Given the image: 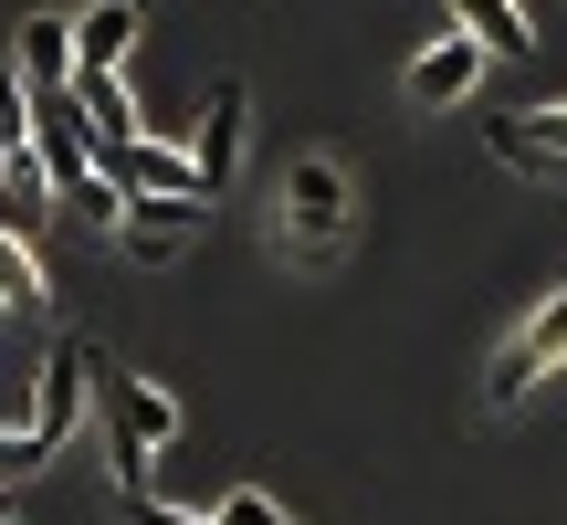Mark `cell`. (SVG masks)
I'll return each mask as SVG.
<instances>
[{
    "label": "cell",
    "mask_w": 567,
    "mask_h": 525,
    "mask_svg": "<svg viewBox=\"0 0 567 525\" xmlns=\"http://www.w3.org/2000/svg\"><path fill=\"white\" fill-rule=\"evenodd\" d=\"M53 179H42V158L32 147H0V231L11 243H42V222H53Z\"/></svg>",
    "instance_id": "4fadbf2b"
},
{
    "label": "cell",
    "mask_w": 567,
    "mask_h": 525,
    "mask_svg": "<svg viewBox=\"0 0 567 525\" xmlns=\"http://www.w3.org/2000/svg\"><path fill=\"white\" fill-rule=\"evenodd\" d=\"M0 147H32V95H21L11 63H0Z\"/></svg>",
    "instance_id": "e0dca14e"
},
{
    "label": "cell",
    "mask_w": 567,
    "mask_h": 525,
    "mask_svg": "<svg viewBox=\"0 0 567 525\" xmlns=\"http://www.w3.org/2000/svg\"><path fill=\"white\" fill-rule=\"evenodd\" d=\"M11 74H21V95H63V84H74V21L32 11L11 32Z\"/></svg>",
    "instance_id": "8fae6325"
},
{
    "label": "cell",
    "mask_w": 567,
    "mask_h": 525,
    "mask_svg": "<svg viewBox=\"0 0 567 525\" xmlns=\"http://www.w3.org/2000/svg\"><path fill=\"white\" fill-rule=\"evenodd\" d=\"M63 105H74V137H84V158H116V147H137L147 137V116H137V95H126V74H74L63 84Z\"/></svg>",
    "instance_id": "52a82bcc"
},
{
    "label": "cell",
    "mask_w": 567,
    "mask_h": 525,
    "mask_svg": "<svg viewBox=\"0 0 567 525\" xmlns=\"http://www.w3.org/2000/svg\"><path fill=\"white\" fill-rule=\"evenodd\" d=\"M243 137H252V84H243V74H221V84L200 95V116L179 126V147H189V168H200L210 200H221L231 168H243Z\"/></svg>",
    "instance_id": "277c9868"
},
{
    "label": "cell",
    "mask_w": 567,
    "mask_h": 525,
    "mask_svg": "<svg viewBox=\"0 0 567 525\" xmlns=\"http://www.w3.org/2000/svg\"><path fill=\"white\" fill-rule=\"evenodd\" d=\"M484 147L505 168H536V179H547V168H567V105H494Z\"/></svg>",
    "instance_id": "30bf717a"
},
{
    "label": "cell",
    "mask_w": 567,
    "mask_h": 525,
    "mask_svg": "<svg viewBox=\"0 0 567 525\" xmlns=\"http://www.w3.org/2000/svg\"><path fill=\"white\" fill-rule=\"evenodd\" d=\"M284 505H274V494H252V484H231L221 494V505H210V525H274Z\"/></svg>",
    "instance_id": "ac0fdd59"
},
{
    "label": "cell",
    "mask_w": 567,
    "mask_h": 525,
    "mask_svg": "<svg viewBox=\"0 0 567 525\" xmlns=\"http://www.w3.org/2000/svg\"><path fill=\"white\" fill-rule=\"evenodd\" d=\"M84 368H95V347H84V337H53V358H42V400H32V421H21L42 463L84 431Z\"/></svg>",
    "instance_id": "8992f818"
},
{
    "label": "cell",
    "mask_w": 567,
    "mask_h": 525,
    "mask_svg": "<svg viewBox=\"0 0 567 525\" xmlns=\"http://www.w3.org/2000/svg\"><path fill=\"white\" fill-rule=\"evenodd\" d=\"M442 11H452V32H473L494 63H505V53H536V11H526V0H442Z\"/></svg>",
    "instance_id": "5bb4252c"
},
{
    "label": "cell",
    "mask_w": 567,
    "mask_h": 525,
    "mask_svg": "<svg viewBox=\"0 0 567 525\" xmlns=\"http://www.w3.org/2000/svg\"><path fill=\"white\" fill-rule=\"evenodd\" d=\"M0 525H11V505H0Z\"/></svg>",
    "instance_id": "ffe728a7"
},
{
    "label": "cell",
    "mask_w": 567,
    "mask_h": 525,
    "mask_svg": "<svg viewBox=\"0 0 567 525\" xmlns=\"http://www.w3.org/2000/svg\"><path fill=\"white\" fill-rule=\"evenodd\" d=\"M137 32H147L137 0H95V11H74V74H126Z\"/></svg>",
    "instance_id": "7c38bea8"
},
{
    "label": "cell",
    "mask_w": 567,
    "mask_h": 525,
    "mask_svg": "<svg viewBox=\"0 0 567 525\" xmlns=\"http://www.w3.org/2000/svg\"><path fill=\"white\" fill-rule=\"evenodd\" d=\"M63 210H74L84 231H105V243H116V210H126V200H116V179H74V189H63Z\"/></svg>",
    "instance_id": "2e32d148"
},
{
    "label": "cell",
    "mask_w": 567,
    "mask_h": 525,
    "mask_svg": "<svg viewBox=\"0 0 567 525\" xmlns=\"http://www.w3.org/2000/svg\"><path fill=\"white\" fill-rule=\"evenodd\" d=\"M484 42H473V32H442V42H421V53H410V74H400V95L410 105H473V95H484Z\"/></svg>",
    "instance_id": "9c48e42d"
},
{
    "label": "cell",
    "mask_w": 567,
    "mask_h": 525,
    "mask_svg": "<svg viewBox=\"0 0 567 525\" xmlns=\"http://www.w3.org/2000/svg\"><path fill=\"white\" fill-rule=\"evenodd\" d=\"M200 231H210V200H126L116 210V253L137 274H168L179 253H200Z\"/></svg>",
    "instance_id": "5b68a950"
},
{
    "label": "cell",
    "mask_w": 567,
    "mask_h": 525,
    "mask_svg": "<svg viewBox=\"0 0 567 525\" xmlns=\"http://www.w3.org/2000/svg\"><path fill=\"white\" fill-rule=\"evenodd\" d=\"M557 368H567V284L536 305L526 326H515L505 347H494V368H484V410H526V389L557 379Z\"/></svg>",
    "instance_id": "3957f363"
},
{
    "label": "cell",
    "mask_w": 567,
    "mask_h": 525,
    "mask_svg": "<svg viewBox=\"0 0 567 525\" xmlns=\"http://www.w3.org/2000/svg\"><path fill=\"white\" fill-rule=\"evenodd\" d=\"M0 316H53V274H42V253L32 243H11V231H0Z\"/></svg>",
    "instance_id": "9a60e30c"
},
{
    "label": "cell",
    "mask_w": 567,
    "mask_h": 525,
    "mask_svg": "<svg viewBox=\"0 0 567 525\" xmlns=\"http://www.w3.org/2000/svg\"><path fill=\"white\" fill-rule=\"evenodd\" d=\"M95 179H116V200H210L179 137H137V147H116V158H105Z\"/></svg>",
    "instance_id": "ba28073f"
},
{
    "label": "cell",
    "mask_w": 567,
    "mask_h": 525,
    "mask_svg": "<svg viewBox=\"0 0 567 525\" xmlns=\"http://www.w3.org/2000/svg\"><path fill=\"white\" fill-rule=\"evenodd\" d=\"M84 421H95V431H105V452H116V494H147V463L179 442L189 410L168 400L158 379H137V368L95 358V368H84Z\"/></svg>",
    "instance_id": "6da1fadb"
},
{
    "label": "cell",
    "mask_w": 567,
    "mask_h": 525,
    "mask_svg": "<svg viewBox=\"0 0 567 525\" xmlns=\"http://www.w3.org/2000/svg\"><path fill=\"white\" fill-rule=\"evenodd\" d=\"M358 168L337 158V147H295L274 179V231L295 243V262H337L347 243H358Z\"/></svg>",
    "instance_id": "7a4b0ae2"
},
{
    "label": "cell",
    "mask_w": 567,
    "mask_h": 525,
    "mask_svg": "<svg viewBox=\"0 0 567 525\" xmlns=\"http://www.w3.org/2000/svg\"><path fill=\"white\" fill-rule=\"evenodd\" d=\"M126 525H210V515H179V505H158V494H116Z\"/></svg>",
    "instance_id": "d6986e66"
},
{
    "label": "cell",
    "mask_w": 567,
    "mask_h": 525,
    "mask_svg": "<svg viewBox=\"0 0 567 525\" xmlns=\"http://www.w3.org/2000/svg\"><path fill=\"white\" fill-rule=\"evenodd\" d=\"M274 525H295V515H274Z\"/></svg>",
    "instance_id": "44dd1931"
},
{
    "label": "cell",
    "mask_w": 567,
    "mask_h": 525,
    "mask_svg": "<svg viewBox=\"0 0 567 525\" xmlns=\"http://www.w3.org/2000/svg\"><path fill=\"white\" fill-rule=\"evenodd\" d=\"M137 11H147V0H137Z\"/></svg>",
    "instance_id": "7402d4cb"
}]
</instances>
